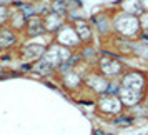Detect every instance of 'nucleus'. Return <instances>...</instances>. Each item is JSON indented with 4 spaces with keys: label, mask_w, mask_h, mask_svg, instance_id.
Returning a JSON list of instances; mask_svg holds the SVG:
<instances>
[{
    "label": "nucleus",
    "mask_w": 148,
    "mask_h": 135,
    "mask_svg": "<svg viewBox=\"0 0 148 135\" xmlns=\"http://www.w3.org/2000/svg\"><path fill=\"white\" fill-rule=\"evenodd\" d=\"M113 28L125 39L135 37V35H140L141 28H140V20L136 15L132 14H118L116 19L113 20Z\"/></svg>",
    "instance_id": "obj_1"
},
{
    "label": "nucleus",
    "mask_w": 148,
    "mask_h": 135,
    "mask_svg": "<svg viewBox=\"0 0 148 135\" xmlns=\"http://www.w3.org/2000/svg\"><path fill=\"white\" fill-rule=\"evenodd\" d=\"M52 68H53V67H52L47 60H43V59H42L37 65H35V70H37L40 75H48L50 72H52Z\"/></svg>",
    "instance_id": "obj_9"
},
{
    "label": "nucleus",
    "mask_w": 148,
    "mask_h": 135,
    "mask_svg": "<svg viewBox=\"0 0 148 135\" xmlns=\"http://www.w3.org/2000/svg\"><path fill=\"white\" fill-rule=\"evenodd\" d=\"M120 87L130 88V90H136V92H143L145 88V75L138 72V70H128L120 77Z\"/></svg>",
    "instance_id": "obj_3"
},
{
    "label": "nucleus",
    "mask_w": 148,
    "mask_h": 135,
    "mask_svg": "<svg viewBox=\"0 0 148 135\" xmlns=\"http://www.w3.org/2000/svg\"><path fill=\"white\" fill-rule=\"evenodd\" d=\"M75 34L78 35L80 42H90L92 40V28H90V23L83 19H77L75 20Z\"/></svg>",
    "instance_id": "obj_5"
},
{
    "label": "nucleus",
    "mask_w": 148,
    "mask_h": 135,
    "mask_svg": "<svg viewBox=\"0 0 148 135\" xmlns=\"http://www.w3.org/2000/svg\"><path fill=\"white\" fill-rule=\"evenodd\" d=\"M15 43V35L12 30L8 28H2L0 30V48H7Z\"/></svg>",
    "instance_id": "obj_7"
},
{
    "label": "nucleus",
    "mask_w": 148,
    "mask_h": 135,
    "mask_svg": "<svg viewBox=\"0 0 148 135\" xmlns=\"http://www.w3.org/2000/svg\"><path fill=\"white\" fill-rule=\"evenodd\" d=\"M45 32V25H43V19H40L38 15H34L32 19L27 20V34L30 37H35V35H40Z\"/></svg>",
    "instance_id": "obj_6"
},
{
    "label": "nucleus",
    "mask_w": 148,
    "mask_h": 135,
    "mask_svg": "<svg viewBox=\"0 0 148 135\" xmlns=\"http://www.w3.org/2000/svg\"><path fill=\"white\" fill-rule=\"evenodd\" d=\"M98 107L101 112H107L112 115H120L123 110V103H121L118 95H110V94H101L98 98Z\"/></svg>",
    "instance_id": "obj_4"
},
{
    "label": "nucleus",
    "mask_w": 148,
    "mask_h": 135,
    "mask_svg": "<svg viewBox=\"0 0 148 135\" xmlns=\"http://www.w3.org/2000/svg\"><path fill=\"white\" fill-rule=\"evenodd\" d=\"M93 135H107V134H105V132H101V130H98V128H97V130H93Z\"/></svg>",
    "instance_id": "obj_10"
},
{
    "label": "nucleus",
    "mask_w": 148,
    "mask_h": 135,
    "mask_svg": "<svg viewBox=\"0 0 148 135\" xmlns=\"http://www.w3.org/2000/svg\"><path fill=\"white\" fill-rule=\"evenodd\" d=\"M133 122H135V117H132V115H127V114H123L121 112L120 115H115V118H113V123L116 125V127H130V125H133Z\"/></svg>",
    "instance_id": "obj_8"
},
{
    "label": "nucleus",
    "mask_w": 148,
    "mask_h": 135,
    "mask_svg": "<svg viewBox=\"0 0 148 135\" xmlns=\"http://www.w3.org/2000/svg\"><path fill=\"white\" fill-rule=\"evenodd\" d=\"M100 72L103 77H120L123 74V65H121L118 55H108V57H101L100 59Z\"/></svg>",
    "instance_id": "obj_2"
}]
</instances>
